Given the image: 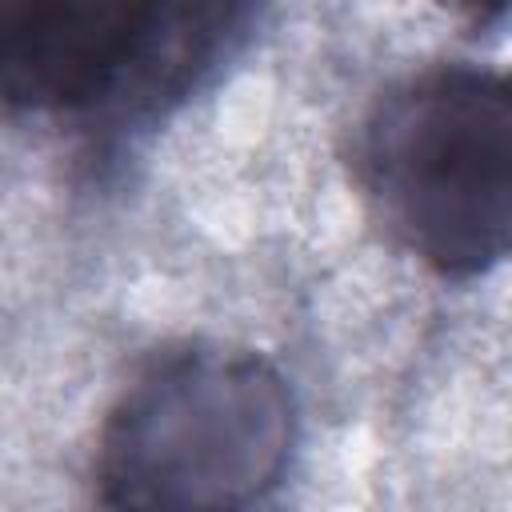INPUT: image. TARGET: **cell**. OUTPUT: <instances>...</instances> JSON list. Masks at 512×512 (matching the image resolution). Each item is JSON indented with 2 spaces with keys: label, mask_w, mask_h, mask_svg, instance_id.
<instances>
[{
  "label": "cell",
  "mask_w": 512,
  "mask_h": 512,
  "mask_svg": "<svg viewBox=\"0 0 512 512\" xmlns=\"http://www.w3.org/2000/svg\"><path fill=\"white\" fill-rule=\"evenodd\" d=\"M296 448L284 372L240 344L184 340L120 388L96 432L108 512H252Z\"/></svg>",
  "instance_id": "obj_1"
},
{
  "label": "cell",
  "mask_w": 512,
  "mask_h": 512,
  "mask_svg": "<svg viewBox=\"0 0 512 512\" xmlns=\"http://www.w3.org/2000/svg\"><path fill=\"white\" fill-rule=\"evenodd\" d=\"M252 20L232 0H4L0 92L12 112L124 136L180 108Z\"/></svg>",
  "instance_id": "obj_3"
},
{
  "label": "cell",
  "mask_w": 512,
  "mask_h": 512,
  "mask_svg": "<svg viewBox=\"0 0 512 512\" xmlns=\"http://www.w3.org/2000/svg\"><path fill=\"white\" fill-rule=\"evenodd\" d=\"M352 156L372 220L428 272L472 280L512 260V72L432 64L388 84Z\"/></svg>",
  "instance_id": "obj_2"
}]
</instances>
